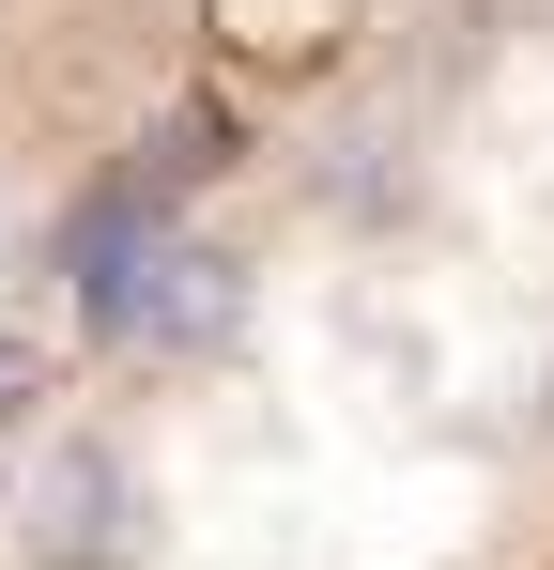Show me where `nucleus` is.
I'll use <instances>...</instances> for the list:
<instances>
[{"label": "nucleus", "instance_id": "nucleus-1", "mask_svg": "<svg viewBox=\"0 0 554 570\" xmlns=\"http://www.w3.org/2000/svg\"><path fill=\"white\" fill-rule=\"evenodd\" d=\"M31 556L47 570H108L123 556V463H108V448H47V478H31Z\"/></svg>", "mask_w": 554, "mask_h": 570}, {"label": "nucleus", "instance_id": "nucleus-2", "mask_svg": "<svg viewBox=\"0 0 554 570\" xmlns=\"http://www.w3.org/2000/svg\"><path fill=\"white\" fill-rule=\"evenodd\" d=\"M31 401H47V371H31V355L0 340V416H31Z\"/></svg>", "mask_w": 554, "mask_h": 570}]
</instances>
